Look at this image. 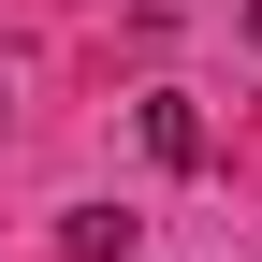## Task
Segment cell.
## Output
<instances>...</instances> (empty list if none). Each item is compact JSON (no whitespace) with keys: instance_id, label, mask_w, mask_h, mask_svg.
<instances>
[{"instance_id":"1","label":"cell","mask_w":262,"mask_h":262,"mask_svg":"<svg viewBox=\"0 0 262 262\" xmlns=\"http://www.w3.org/2000/svg\"><path fill=\"white\" fill-rule=\"evenodd\" d=\"M146 160L189 175V160H204V102H146Z\"/></svg>"},{"instance_id":"2","label":"cell","mask_w":262,"mask_h":262,"mask_svg":"<svg viewBox=\"0 0 262 262\" xmlns=\"http://www.w3.org/2000/svg\"><path fill=\"white\" fill-rule=\"evenodd\" d=\"M58 248H73V262H131V219L117 204H58Z\"/></svg>"},{"instance_id":"3","label":"cell","mask_w":262,"mask_h":262,"mask_svg":"<svg viewBox=\"0 0 262 262\" xmlns=\"http://www.w3.org/2000/svg\"><path fill=\"white\" fill-rule=\"evenodd\" d=\"M248 29H262V0H248Z\"/></svg>"}]
</instances>
